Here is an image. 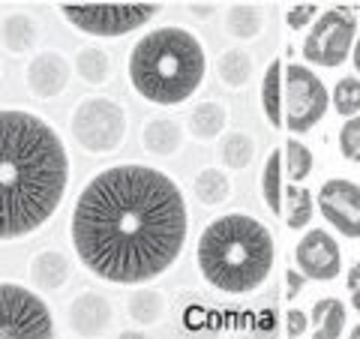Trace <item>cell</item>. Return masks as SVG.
I'll use <instances>...</instances> for the list:
<instances>
[{
	"mask_svg": "<svg viewBox=\"0 0 360 339\" xmlns=\"http://www.w3.org/2000/svg\"><path fill=\"white\" fill-rule=\"evenodd\" d=\"M189 234V207L165 172L117 162L82 186L70 241L87 274L111 286H144L174 267Z\"/></svg>",
	"mask_w": 360,
	"mask_h": 339,
	"instance_id": "6da1fadb",
	"label": "cell"
},
{
	"mask_svg": "<svg viewBox=\"0 0 360 339\" xmlns=\"http://www.w3.org/2000/svg\"><path fill=\"white\" fill-rule=\"evenodd\" d=\"M70 177V151L49 120L27 108H0V243L42 231L60 210Z\"/></svg>",
	"mask_w": 360,
	"mask_h": 339,
	"instance_id": "7a4b0ae2",
	"label": "cell"
},
{
	"mask_svg": "<svg viewBox=\"0 0 360 339\" xmlns=\"http://www.w3.org/2000/svg\"><path fill=\"white\" fill-rule=\"evenodd\" d=\"M127 75L144 103L172 108L195 96L207 75V51L193 30L168 25L148 30L132 45Z\"/></svg>",
	"mask_w": 360,
	"mask_h": 339,
	"instance_id": "3957f363",
	"label": "cell"
},
{
	"mask_svg": "<svg viewBox=\"0 0 360 339\" xmlns=\"http://www.w3.org/2000/svg\"><path fill=\"white\" fill-rule=\"evenodd\" d=\"M276 255L274 234L250 213L217 217L198 237L195 262L205 282L225 295H250L270 276Z\"/></svg>",
	"mask_w": 360,
	"mask_h": 339,
	"instance_id": "277c9868",
	"label": "cell"
},
{
	"mask_svg": "<svg viewBox=\"0 0 360 339\" xmlns=\"http://www.w3.org/2000/svg\"><path fill=\"white\" fill-rule=\"evenodd\" d=\"M127 108L108 96H87L70 115V132L75 144L94 156L120 151V144L127 141Z\"/></svg>",
	"mask_w": 360,
	"mask_h": 339,
	"instance_id": "5b68a950",
	"label": "cell"
},
{
	"mask_svg": "<svg viewBox=\"0 0 360 339\" xmlns=\"http://www.w3.org/2000/svg\"><path fill=\"white\" fill-rule=\"evenodd\" d=\"M0 339H54L51 307L37 288L0 279Z\"/></svg>",
	"mask_w": 360,
	"mask_h": 339,
	"instance_id": "8992f818",
	"label": "cell"
},
{
	"mask_svg": "<svg viewBox=\"0 0 360 339\" xmlns=\"http://www.w3.org/2000/svg\"><path fill=\"white\" fill-rule=\"evenodd\" d=\"M330 94L312 70L291 63L283 70V127L295 135L309 132L324 117Z\"/></svg>",
	"mask_w": 360,
	"mask_h": 339,
	"instance_id": "52a82bcc",
	"label": "cell"
},
{
	"mask_svg": "<svg viewBox=\"0 0 360 339\" xmlns=\"http://www.w3.org/2000/svg\"><path fill=\"white\" fill-rule=\"evenodd\" d=\"M162 13L160 4H132V6H60V15L70 21L78 33L96 39H117L127 33L148 27Z\"/></svg>",
	"mask_w": 360,
	"mask_h": 339,
	"instance_id": "ba28073f",
	"label": "cell"
},
{
	"mask_svg": "<svg viewBox=\"0 0 360 339\" xmlns=\"http://www.w3.org/2000/svg\"><path fill=\"white\" fill-rule=\"evenodd\" d=\"M357 42V21L348 9H324L303 39V58L315 66H340Z\"/></svg>",
	"mask_w": 360,
	"mask_h": 339,
	"instance_id": "9c48e42d",
	"label": "cell"
},
{
	"mask_svg": "<svg viewBox=\"0 0 360 339\" xmlns=\"http://www.w3.org/2000/svg\"><path fill=\"white\" fill-rule=\"evenodd\" d=\"M297 267L303 279H315V282H330L342 274V252L340 243L324 231V229H312L300 237L297 250Z\"/></svg>",
	"mask_w": 360,
	"mask_h": 339,
	"instance_id": "30bf717a",
	"label": "cell"
},
{
	"mask_svg": "<svg viewBox=\"0 0 360 339\" xmlns=\"http://www.w3.org/2000/svg\"><path fill=\"white\" fill-rule=\"evenodd\" d=\"M319 207L336 231L360 237V186L345 177L324 180L319 192Z\"/></svg>",
	"mask_w": 360,
	"mask_h": 339,
	"instance_id": "8fae6325",
	"label": "cell"
},
{
	"mask_svg": "<svg viewBox=\"0 0 360 339\" xmlns=\"http://www.w3.org/2000/svg\"><path fill=\"white\" fill-rule=\"evenodd\" d=\"M72 82V66L60 51H37L25 70V84L37 99H58Z\"/></svg>",
	"mask_w": 360,
	"mask_h": 339,
	"instance_id": "7c38bea8",
	"label": "cell"
},
{
	"mask_svg": "<svg viewBox=\"0 0 360 339\" xmlns=\"http://www.w3.org/2000/svg\"><path fill=\"white\" fill-rule=\"evenodd\" d=\"M111 321H115V309H111L108 298L99 295V291H84V295H78L70 303V309H66V324L82 339L103 336L111 327Z\"/></svg>",
	"mask_w": 360,
	"mask_h": 339,
	"instance_id": "4fadbf2b",
	"label": "cell"
},
{
	"mask_svg": "<svg viewBox=\"0 0 360 339\" xmlns=\"http://www.w3.org/2000/svg\"><path fill=\"white\" fill-rule=\"evenodd\" d=\"M27 276L37 291H58L72 276V264L60 250H42L30 258Z\"/></svg>",
	"mask_w": 360,
	"mask_h": 339,
	"instance_id": "5bb4252c",
	"label": "cell"
},
{
	"mask_svg": "<svg viewBox=\"0 0 360 339\" xmlns=\"http://www.w3.org/2000/svg\"><path fill=\"white\" fill-rule=\"evenodd\" d=\"M0 42L13 54H27L39 42V21L30 13H13L0 21Z\"/></svg>",
	"mask_w": 360,
	"mask_h": 339,
	"instance_id": "9a60e30c",
	"label": "cell"
},
{
	"mask_svg": "<svg viewBox=\"0 0 360 339\" xmlns=\"http://www.w3.org/2000/svg\"><path fill=\"white\" fill-rule=\"evenodd\" d=\"M141 144L153 156H174L184 144V129L174 117H150L141 129Z\"/></svg>",
	"mask_w": 360,
	"mask_h": 339,
	"instance_id": "2e32d148",
	"label": "cell"
},
{
	"mask_svg": "<svg viewBox=\"0 0 360 339\" xmlns=\"http://www.w3.org/2000/svg\"><path fill=\"white\" fill-rule=\"evenodd\" d=\"M312 336L315 339H340L345 331V303L340 298H321L312 307Z\"/></svg>",
	"mask_w": 360,
	"mask_h": 339,
	"instance_id": "e0dca14e",
	"label": "cell"
},
{
	"mask_svg": "<svg viewBox=\"0 0 360 339\" xmlns=\"http://www.w3.org/2000/svg\"><path fill=\"white\" fill-rule=\"evenodd\" d=\"M217 75H219V82L225 87L240 90V87L250 84V78H252V58L243 49L222 51L219 60H217Z\"/></svg>",
	"mask_w": 360,
	"mask_h": 339,
	"instance_id": "ac0fdd59",
	"label": "cell"
},
{
	"mask_svg": "<svg viewBox=\"0 0 360 339\" xmlns=\"http://www.w3.org/2000/svg\"><path fill=\"white\" fill-rule=\"evenodd\" d=\"M225 123H229L225 105L213 103V99H205V103H198L193 108V115H189V132H193L195 139H217L225 129Z\"/></svg>",
	"mask_w": 360,
	"mask_h": 339,
	"instance_id": "d6986e66",
	"label": "cell"
},
{
	"mask_svg": "<svg viewBox=\"0 0 360 339\" xmlns=\"http://www.w3.org/2000/svg\"><path fill=\"white\" fill-rule=\"evenodd\" d=\"M262 108L274 127H283V63L270 60L262 78Z\"/></svg>",
	"mask_w": 360,
	"mask_h": 339,
	"instance_id": "ffe728a7",
	"label": "cell"
},
{
	"mask_svg": "<svg viewBox=\"0 0 360 339\" xmlns=\"http://www.w3.org/2000/svg\"><path fill=\"white\" fill-rule=\"evenodd\" d=\"M111 58L103 51V49H96V45H87V49H82L75 54V72L82 82L87 84H105L108 78H111Z\"/></svg>",
	"mask_w": 360,
	"mask_h": 339,
	"instance_id": "44dd1931",
	"label": "cell"
},
{
	"mask_svg": "<svg viewBox=\"0 0 360 339\" xmlns=\"http://www.w3.org/2000/svg\"><path fill=\"white\" fill-rule=\"evenodd\" d=\"M219 160L222 165H229L231 172H243L255 160V139L246 132H229L219 141Z\"/></svg>",
	"mask_w": 360,
	"mask_h": 339,
	"instance_id": "7402d4cb",
	"label": "cell"
},
{
	"mask_svg": "<svg viewBox=\"0 0 360 339\" xmlns=\"http://www.w3.org/2000/svg\"><path fill=\"white\" fill-rule=\"evenodd\" d=\"M127 312L135 324H156L165 315V298L162 291H153V288H141V291H132L129 300H127Z\"/></svg>",
	"mask_w": 360,
	"mask_h": 339,
	"instance_id": "603a6c76",
	"label": "cell"
},
{
	"mask_svg": "<svg viewBox=\"0 0 360 339\" xmlns=\"http://www.w3.org/2000/svg\"><path fill=\"white\" fill-rule=\"evenodd\" d=\"M262 25H264L262 6L238 4V6L229 9V15H225V30H229L234 39H252V37H258V33H262Z\"/></svg>",
	"mask_w": 360,
	"mask_h": 339,
	"instance_id": "cb8c5ba5",
	"label": "cell"
},
{
	"mask_svg": "<svg viewBox=\"0 0 360 339\" xmlns=\"http://www.w3.org/2000/svg\"><path fill=\"white\" fill-rule=\"evenodd\" d=\"M195 196L201 205L207 207H217L222 205V201L231 198V180L225 172H219V168H205V172H198L195 177Z\"/></svg>",
	"mask_w": 360,
	"mask_h": 339,
	"instance_id": "d4e9b609",
	"label": "cell"
},
{
	"mask_svg": "<svg viewBox=\"0 0 360 339\" xmlns=\"http://www.w3.org/2000/svg\"><path fill=\"white\" fill-rule=\"evenodd\" d=\"M262 192L270 213H283V153L274 151L262 172Z\"/></svg>",
	"mask_w": 360,
	"mask_h": 339,
	"instance_id": "484cf974",
	"label": "cell"
},
{
	"mask_svg": "<svg viewBox=\"0 0 360 339\" xmlns=\"http://www.w3.org/2000/svg\"><path fill=\"white\" fill-rule=\"evenodd\" d=\"M283 210H285L288 229H295V231L307 229L312 219V192L300 186H288L283 192Z\"/></svg>",
	"mask_w": 360,
	"mask_h": 339,
	"instance_id": "4316f807",
	"label": "cell"
},
{
	"mask_svg": "<svg viewBox=\"0 0 360 339\" xmlns=\"http://www.w3.org/2000/svg\"><path fill=\"white\" fill-rule=\"evenodd\" d=\"M283 172L291 180H307L312 174V151L307 144H300L297 139H288L285 141V156H283Z\"/></svg>",
	"mask_w": 360,
	"mask_h": 339,
	"instance_id": "83f0119b",
	"label": "cell"
},
{
	"mask_svg": "<svg viewBox=\"0 0 360 339\" xmlns=\"http://www.w3.org/2000/svg\"><path fill=\"white\" fill-rule=\"evenodd\" d=\"M330 103L345 120L357 117V111H360V78H354V75L340 78L336 87H333V94H330Z\"/></svg>",
	"mask_w": 360,
	"mask_h": 339,
	"instance_id": "f1b7e54d",
	"label": "cell"
},
{
	"mask_svg": "<svg viewBox=\"0 0 360 339\" xmlns=\"http://www.w3.org/2000/svg\"><path fill=\"white\" fill-rule=\"evenodd\" d=\"M340 153L348 162H360V117H348L340 129Z\"/></svg>",
	"mask_w": 360,
	"mask_h": 339,
	"instance_id": "f546056e",
	"label": "cell"
},
{
	"mask_svg": "<svg viewBox=\"0 0 360 339\" xmlns=\"http://www.w3.org/2000/svg\"><path fill=\"white\" fill-rule=\"evenodd\" d=\"M319 18V9L315 6H295V9H288V15H285V21H288V27H295V30H300V27H309V21H315Z\"/></svg>",
	"mask_w": 360,
	"mask_h": 339,
	"instance_id": "4dcf8cb0",
	"label": "cell"
},
{
	"mask_svg": "<svg viewBox=\"0 0 360 339\" xmlns=\"http://www.w3.org/2000/svg\"><path fill=\"white\" fill-rule=\"evenodd\" d=\"M285 319H288V336H291V339H297V336L309 327V315L300 312V309H291Z\"/></svg>",
	"mask_w": 360,
	"mask_h": 339,
	"instance_id": "1f68e13d",
	"label": "cell"
},
{
	"mask_svg": "<svg viewBox=\"0 0 360 339\" xmlns=\"http://www.w3.org/2000/svg\"><path fill=\"white\" fill-rule=\"evenodd\" d=\"M348 291H352V307L360 312V262L348 270Z\"/></svg>",
	"mask_w": 360,
	"mask_h": 339,
	"instance_id": "d6a6232c",
	"label": "cell"
},
{
	"mask_svg": "<svg viewBox=\"0 0 360 339\" xmlns=\"http://www.w3.org/2000/svg\"><path fill=\"white\" fill-rule=\"evenodd\" d=\"M300 288H303V276L297 274V270H288L285 274V298L295 300L300 295Z\"/></svg>",
	"mask_w": 360,
	"mask_h": 339,
	"instance_id": "836d02e7",
	"label": "cell"
},
{
	"mask_svg": "<svg viewBox=\"0 0 360 339\" xmlns=\"http://www.w3.org/2000/svg\"><path fill=\"white\" fill-rule=\"evenodd\" d=\"M352 60H354V70L360 72V39L354 42V49H352Z\"/></svg>",
	"mask_w": 360,
	"mask_h": 339,
	"instance_id": "e575fe53",
	"label": "cell"
},
{
	"mask_svg": "<svg viewBox=\"0 0 360 339\" xmlns=\"http://www.w3.org/2000/svg\"><path fill=\"white\" fill-rule=\"evenodd\" d=\"M193 13H195V15H210V13H213V6H205V9H201V6H195Z\"/></svg>",
	"mask_w": 360,
	"mask_h": 339,
	"instance_id": "d590c367",
	"label": "cell"
},
{
	"mask_svg": "<svg viewBox=\"0 0 360 339\" xmlns=\"http://www.w3.org/2000/svg\"><path fill=\"white\" fill-rule=\"evenodd\" d=\"M352 339H360V324H354V331H352Z\"/></svg>",
	"mask_w": 360,
	"mask_h": 339,
	"instance_id": "8d00e7d4",
	"label": "cell"
}]
</instances>
